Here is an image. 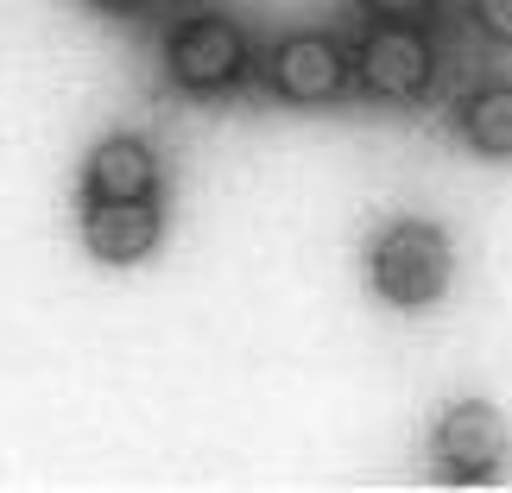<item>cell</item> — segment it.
I'll return each mask as SVG.
<instances>
[{
  "label": "cell",
  "instance_id": "obj_4",
  "mask_svg": "<svg viewBox=\"0 0 512 493\" xmlns=\"http://www.w3.org/2000/svg\"><path fill=\"white\" fill-rule=\"evenodd\" d=\"M348 76H354L348 51L323 32H291L266 57V83L279 89L285 102H336L348 89Z\"/></svg>",
  "mask_w": 512,
  "mask_h": 493
},
{
  "label": "cell",
  "instance_id": "obj_2",
  "mask_svg": "<svg viewBox=\"0 0 512 493\" xmlns=\"http://www.w3.org/2000/svg\"><path fill=\"white\" fill-rule=\"evenodd\" d=\"M165 70H171V83L190 89V95L228 89L234 76L247 70V38H241V26H234V19H222V13H196V19H184V26L171 32Z\"/></svg>",
  "mask_w": 512,
  "mask_h": 493
},
{
  "label": "cell",
  "instance_id": "obj_9",
  "mask_svg": "<svg viewBox=\"0 0 512 493\" xmlns=\"http://www.w3.org/2000/svg\"><path fill=\"white\" fill-rule=\"evenodd\" d=\"M468 13H475V26H481L487 38L512 45V0H468Z\"/></svg>",
  "mask_w": 512,
  "mask_h": 493
},
{
  "label": "cell",
  "instance_id": "obj_5",
  "mask_svg": "<svg viewBox=\"0 0 512 493\" xmlns=\"http://www.w3.org/2000/svg\"><path fill=\"white\" fill-rule=\"evenodd\" d=\"M430 456H437L443 475H456V481H481V475H494V468L506 462V424H500V411L494 405H449L443 418H437V437H430Z\"/></svg>",
  "mask_w": 512,
  "mask_h": 493
},
{
  "label": "cell",
  "instance_id": "obj_1",
  "mask_svg": "<svg viewBox=\"0 0 512 493\" xmlns=\"http://www.w3.org/2000/svg\"><path fill=\"white\" fill-rule=\"evenodd\" d=\"M373 291L386 304H430L449 285V241L430 222H392L380 241H373Z\"/></svg>",
  "mask_w": 512,
  "mask_h": 493
},
{
  "label": "cell",
  "instance_id": "obj_7",
  "mask_svg": "<svg viewBox=\"0 0 512 493\" xmlns=\"http://www.w3.org/2000/svg\"><path fill=\"white\" fill-rule=\"evenodd\" d=\"M159 190V159H152L146 140H127L114 133L89 152V171H83V196H152Z\"/></svg>",
  "mask_w": 512,
  "mask_h": 493
},
{
  "label": "cell",
  "instance_id": "obj_6",
  "mask_svg": "<svg viewBox=\"0 0 512 493\" xmlns=\"http://www.w3.org/2000/svg\"><path fill=\"white\" fill-rule=\"evenodd\" d=\"M83 241L108 266L146 260L159 247V203L152 196H83Z\"/></svg>",
  "mask_w": 512,
  "mask_h": 493
},
{
  "label": "cell",
  "instance_id": "obj_3",
  "mask_svg": "<svg viewBox=\"0 0 512 493\" xmlns=\"http://www.w3.org/2000/svg\"><path fill=\"white\" fill-rule=\"evenodd\" d=\"M354 70H361V89L367 95H380V102H411V95L430 89L437 51H430V38L411 26V19H386V26H373L361 38Z\"/></svg>",
  "mask_w": 512,
  "mask_h": 493
},
{
  "label": "cell",
  "instance_id": "obj_10",
  "mask_svg": "<svg viewBox=\"0 0 512 493\" xmlns=\"http://www.w3.org/2000/svg\"><path fill=\"white\" fill-rule=\"evenodd\" d=\"M361 7H367L373 19H424L437 0H361Z\"/></svg>",
  "mask_w": 512,
  "mask_h": 493
},
{
  "label": "cell",
  "instance_id": "obj_11",
  "mask_svg": "<svg viewBox=\"0 0 512 493\" xmlns=\"http://www.w3.org/2000/svg\"><path fill=\"white\" fill-rule=\"evenodd\" d=\"M89 7H133V0H89Z\"/></svg>",
  "mask_w": 512,
  "mask_h": 493
},
{
  "label": "cell",
  "instance_id": "obj_8",
  "mask_svg": "<svg viewBox=\"0 0 512 493\" xmlns=\"http://www.w3.org/2000/svg\"><path fill=\"white\" fill-rule=\"evenodd\" d=\"M462 140L487 159H512V83H487L462 102Z\"/></svg>",
  "mask_w": 512,
  "mask_h": 493
}]
</instances>
